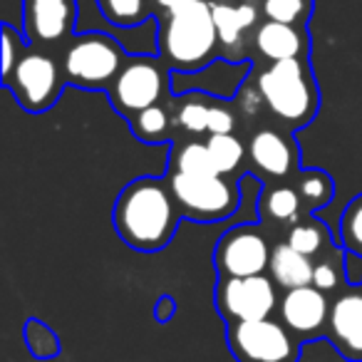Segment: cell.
<instances>
[{
	"label": "cell",
	"instance_id": "6da1fadb",
	"mask_svg": "<svg viewBox=\"0 0 362 362\" xmlns=\"http://www.w3.org/2000/svg\"><path fill=\"white\" fill-rule=\"evenodd\" d=\"M179 221V206L169 184L141 176L134 179L115 204V228L127 246L136 251H161L171 241Z\"/></svg>",
	"mask_w": 362,
	"mask_h": 362
},
{
	"label": "cell",
	"instance_id": "3957f363",
	"mask_svg": "<svg viewBox=\"0 0 362 362\" xmlns=\"http://www.w3.org/2000/svg\"><path fill=\"white\" fill-rule=\"evenodd\" d=\"M258 95L278 119L298 129L317 112V87L305 57L268 62L258 75Z\"/></svg>",
	"mask_w": 362,
	"mask_h": 362
},
{
	"label": "cell",
	"instance_id": "277c9868",
	"mask_svg": "<svg viewBox=\"0 0 362 362\" xmlns=\"http://www.w3.org/2000/svg\"><path fill=\"white\" fill-rule=\"evenodd\" d=\"M124 62L127 55L115 37L92 30L67 42L65 55H62V70L72 85L85 87V90H100V87H112Z\"/></svg>",
	"mask_w": 362,
	"mask_h": 362
},
{
	"label": "cell",
	"instance_id": "ba28073f",
	"mask_svg": "<svg viewBox=\"0 0 362 362\" xmlns=\"http://www.w3.org/2000/svg\"><path fill=\"white\" fill-rule=\"evenodd\" d=\"M166 90V62L149 55L129 57L110 87L112 102L127 115L159 105Z\"/></svg>",
	"mask_w": 362,
	"mask_h": 362
},
{
	"label": "cell",
	"instance_id": "cb8c5ba5",
	"mask_svg": "<svg viewBox=\"0 0 362 362\" xmlns=\"http://www.w3.org/2000/svg\"><path fill=\"white\" fill-rule=\"evenodd\" d=\"M288 243H291L296 251L305 253V256H315L325 246V228L320 223H296V226L288 231Z\"/></svg>",
	"mask_w": 362,
	"mask_h": 362
},
{
	"label": "cell",
	"instance_id": "8fae6325",
	"mask_svg": "<svg viewBox=\"0 0 362 362\" xmlns=\"http://www.w3.org/2000/svg\"><path fill=\"white\" fill-rule=\"evenodd\" d=\"M216 305L228 320H263L276 308V286L268 278H223L216 291Z\"/></svg>",
	"mask_w": 362,
	"mask_h": 362
},
{
	"label": "cell",
	"instance_id": "83f0119b",
	"mask_svg": "<svg viewBox=\"0 0 362 362\" xmlns=\"http://www.w3.org/2000/svg\"><path fill=\"white\" fill-rule=\"evenodd\" d=\"M25 42H23L21 33L11 25V23H3V80L11 77V72L16 70L18 60L25 52Z\"/></svg>",
	"mask_w": 362,
	"mask_h": 362
},
{
	"label": "cell",
	"instance_id": "4dcf8cb0",
	"mask_svg": "<svg viewBox=\"0 0 362 362\" xmlns=\"http://www.w3.org/2000/svg\"><path fill=\"white\" fill-rule=\"evenodd\" d=\"M337 283V271L332 263L322 261V263H315V271H313V286L320 288V291H330L335 288Z\"/></svg>",
	"mask_w": 362,
	"mask_h": 362
},
{
	"label": "cell",
	"instance_id": "8992f818",
	"mask_svg": "<svg viewBox=\"0 0 362 362\" xmlns=\"http://www.w3.org/2000/svg\"><path fill=\"white\" fill-rule=\"evenodd\" d=\"M228 347L238 362H296L300 355L291 327L271 317L233 320L228 325Z\"/></svg>",
	"mask_w": 362,
	"mask_h": 362
},
{
	"label": "cell",
	"instance_id": "5bb4252c",
	"mask_svg": "<svg viewBox=\"0 0 362 362\" xmlns=\"http://www.w3.org/2000/svg\"><path fill=\"white\" fill-rule=\"evenodd\" d=\"M281 317L293 332H313L325 322L327 300L320 288H291L281 300Z\"/></svg>",
	"mask_w": 362,
	"mask_h": 362
},
{
	"label": "cell",
	"instance_id": "4316f807",
	"mask_svg": "<svg viewBox=\"0 0 362 362\" xmlns=\"http://www.w3.org/2000/svg\"><path fill=\"white\" fill-rule=\"evenodd\" d=\"M209 112H211V105H206L199 97H189L184 100V105L179 107V124L184 129L194 132V134H202V132H209Z\"/></svg>",
	"mask_w": 362,
	"mask_h": 362
},
{
	"label": "cell",
	"instance_id": "52a82bcc",
	"mask_svg": "<svg viewBox=\"0 0 362 362\" xmlns=\"http://www.w3.org/2000/svg\"><path fill=\"white\" fill-rule=\"evenodd\" d=\"M169 189L179 211L199 221H221L231 216L238 206V192L221 174L192 176L174 171L169 179Z\"/></svg>",
	"mask_w": 362,
	"mask_h": 362
},
{
	"label": "cell",
	"instance_id": "d6986e66",
	"mask_svg": "<svg viewBox=\"0 0 362 362\" xmlns=\"http://www.w3.org/2000/svg\"><path fill=\"white\" fill-rule=\"evenodd\" d=\"M263 21L288 23V25H308L313 13V0H258Z\"/></svg>",
	"mask_w": 362,
	"mask_h": 362
},
{
	"label": "cell",
	"instance_id": "7a4b0ae2",
	"mask_svg": "<svg viewBox=\"0 0 362 362\" xmlns=\"http://www.w3.org/2000/svg\"><path fill=\"white\" fill-rule=\"evenodd\" d=\"M156 47L171 70H204L216 52H221L211 0H189L176 11L159 16Z\"/></svg>",
	"mask_w": 362,
	"mask_h": 362
},
{
	"label": "cell",
	"instance_id": "1f68e13d",
	"mask_svg": "<svg viewBox=\"0 0 362 362\" xmlns=\"http://www.w3.org/2000/svg\"><path fill=\"white\" fill-rule=\"evenodd\" d=\"M149 3H151V11L164 16V13H171L179 6H184V3H189V0H149Z\"/></svg>",
	"mask_w": 362,
	"mask_h": 362
},
{
	"label": "cell",
	"instance_id": "d4e9b609",
	"mask_svg": "<svg viewBox=\"0 0 362 362\" xmlns=\"http://www.w3.org/2000/svg\"><path fill=\"white\" fill-rule=\"evenodd\" d=\"M340 233H342V243L352 253H360L362 256V197L352 199L347 204L345 214H342Z\"/></svg>",
	"mask_w": 362,
	"mask_h": 362
},
{
	"label": "cell",
	"instance_id": "ffe728a7",
	"mask_svg": "<svg viewBox=\"0 0 362 362\" xmlns=\"http://www.w3.org/2000/svg\"><path fill=\"white\" fill-rule=\"evenodd\" d=\"M176 171L179 174H192V176H211L218 174L216 164L211 159V151H209L206 144H199V141H192V144H184L181 151H176V161H174Z\"/></svg>",
	"mask_w": 362,
	"mask_h": 362
},
{
	"label": "cell",
	"instance_id": "ac0fdd59",
	"mask_svg": "<svg viewBox=\"0 0 362 362\" xmlns=\"http://www.w3.org/2000/svg\"><path fill=\"white\" fill-rule=\"evenodd\" d=\"M100 8L102 18L112 25L129 30L136 28L139 23L149 21L151 16V3L149 0H95Z\"/></svg>",
	"mask_w": 362,
	"mask_h": 362
},
{
	"label": "cell",
	"instance_id": "9c48e42d",
	"mask_svg": "<svg viewBox=\"0 0 362 362\" xmlns=\"http://www.w3.org/2000/svg\"><path fill=\"white\" fill-rule=\"evenodd\" d=\"M214 263L223 278L261 276L271 263V251L263 233L251 223H243L223 233L214 253Z\"/></svg>",
	"mask_w": 362,
	"mask_h": 362
},
{
	"label": "cell",
	"instance_id": "9a60e30c",
	"mask_svg": "<svg viewBox=\"0 0 362 362\" xmlns=\"http://www.w3.org/2000/svg\"><path fill=\"white\" fill-rule=\"evenodd\" d=\"M330 327L337 347L352 360L362 357V296H342L330 310Z\"/></svg>",
	"mask_w": 362,
	"mask_h": 362
},
{
	"label": "cell",
	"instance_id": "30bf717a",
	"mask_svg": "<svg viewBox=\"0 0 362 362\" xmlns=\"http://www.w3.org/2000/svg\"><path fill=\"white\" fill-rule=\"evenodd\" d=\"M75 0H23V35L30 47L70 42L75 28Z\"/></svg>",
	"mask_w": 362,
	"mask_h": 362
},
{
	"label": "cell",
	"instance_id": "4fadbf2b",
	"mask_svg": "<svg viewBox=\"0 0 362 362\" xmlns=\"http://www.w3.org/2000/svg\"><path fill=\"white\" fill-rule=\"evenodd\" d=\"M253 47L268 62L296 60L305 57L310 40H308L305 25H288V23L261 21L253 33Z\"/></svg>",
	"mask_w": 362,
	"mask_h": 362
},
{
	"label": "cell",
	"instance_id": "f1b7e54d",
	"mask_svg": "<svg viewBox=\"0 0 362 362\" xmlns=\"http://www.w3.org/2000/svg\"><path fill=\"white\" fill-rule=\"evenodd\" d=\"M28 342H30V350L35 352L37 357H50L57 352V340L50 330L45 327V322L30 320L28 322Z\"/></svg>",
	"mask_w": 362,
	"mask_h": 362
},
{
	"label": "cell",
	"instance_id": "2e32d148",
	"mask_svg": "<svg viewBox=\"0 0 362 362\" xmlns=\"http://www.w3.org/2000/svg\"><path fill=\"white\" fill-rule=\"evenodd\" d=\"M248 154L258 169L271 176H288L296 166L293 144L273 129H263L253 134L251 144H248Z\"/></svg>",
	"mask_w": 362,
	"mask_h": 362
},
{
	"label": "cell",
	"instance_id": "f546056e",
	"mask_svg": "<svg viewBox=\"0 0 362 362\" xmlns=\"http://www.w3.org/2000/svg\"><path fill=\"white\" fill-rule=\"evenodd\" d=\"M236 127V117L228 107H211L209 112V134H231Z\"/></svg>",
	"mask_w": 362,
	"mask_h": 362
},
{
	"label": "cell",
	"instance_id": "e0dca14e",
	"mask_svg": "<svg viewBox=\"0 0 362 362\" xmlns=\"http://www.w3.org/2000/svg\"><path fill=\"white\" fill-rule=\"evenodd\" d=\"M271 276L273 281L281 288L291 291V288L300 286H313V271H315V263H310V256L296 251L291 243H281L271 251Z\"/></svg>",
	"mask_w": 362,
	"mask_h": 362
},
{
	"label": "cell",
	"instance_id": "44dd1931",
	"mask_svg": "<svg viewBox=\"0 0 362 362\" xmlns=\"http://www.w3.org/2000/svg\"><path fill=\"white\" fill-rule=\"evenodd\" d=\"M218 174H231L243 159V144L233 134H211L206 141Z\"/></svg>",
	"mask_w": 362,
	"mask_h": 362
},
{
	"label": "cell",
	"instance_id": "7402d4cb",
	"mask_svg": "<svg viewBox=\"0 0 362 362\" xmlns=\"http://www.w3.org/2000/svg\"><path fill=\"white\" fill-rule=\"evenodd\" d=\"M263 209H266L268 216L276 218V221L291 223V221H296L298 209H300V194L288 187L271 189V192L266 194V199H263Z\"/></svg>",
	"mask_w": 362,
	"mask_h": 362
},
{
	"label": "cell",
	"instance_id": "484cf974",
	"mask_svg": "<svg viewBox=\"0 0 362 362\" xmlns=\"http://www.w3.org/2000/svg\"><path fill=\"white\" fill-rule=\"evenodd\" d=\"M166 127H169V115H166V110L159 105L146 107V110L134 115V132L146 141L159 139L166 132Z\"/></svg>",
	"mask_w": 362,
	"mask_h": 362
},
{
	"label": "cell",
	"instance_id": "7c38bea8",
	"mask_svg": "<svg viewBox=\"0 0 362 362\" xmlns=\"http://www.w3.org/2000/svg\"><path fill=\"white\" fill-rule=\"evenodd\" d=\"M211 8L223 57L241 60L246 40L248 37L253 40L258 18H263L258 0H211Z\"/></svg>",
	"mask_w": 362,
	"mask_h": 362
},
{
	"label": "cell",
	"instance_id": "603a6c76",
	"mask_svg": "<svg viewBox=\"0 0 362 362\" xmlns=\"http://www.w3.org/2000/svg\"><path fill=\"white\" fill-rule=\"evenodd\" d=\"M300 199L310 209H322L332 197V181L322 171H308L300 179V187H298Z\"/></svg>",
	"mask_w": 362,
	"mask_h": 362
},
{
	"label": "cell",
	"instance_id": "5b68a950",
	"mask_svg": "<svg viewBox=\"0 0 362 362\" xmlns=\"http://www.w3.org/2000/svg\"><path fill=\"white\" fill-rule=\"evenodd\" d=\"M65 70L57 65L52 55L37 47H28L23 57L18 60L11 77L3 80V85L16 95L23 110L28 112H45L55 105V100L62 92Z\"/></svg>",
	"mask_w": 362,
	"mask_h": 362
}]
</instances>
